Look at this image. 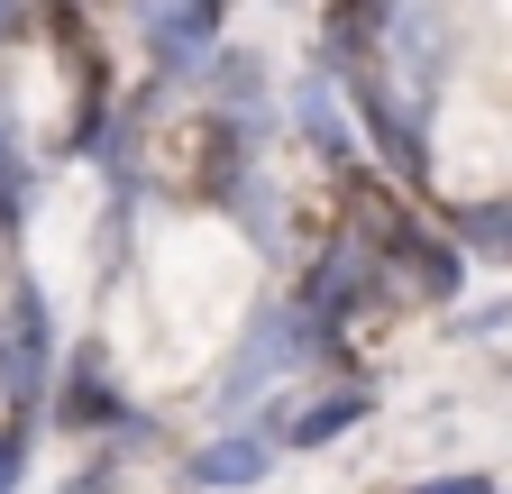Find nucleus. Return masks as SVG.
I'll return each mask as SVG.
<instances>
[{"mask_svg": "<svg viewBox=\"0 0 512 494\" xmlns=\"http://www.w3.org/2000/svg\"><path fill=\"white\" fill-rule=\"evenodd\" d=\"M320 339H330V330H320L311 312H302V302H284V312H266V321H256L247 339H238V357H229V376L211 385V412H247L256 394H266L275 376H293V366L320 348Z\"/></svg>", "mask_w": 512, "mask_h": 494, "instance_id": "1", "label": "nucleus"}, {"mask_svg": "<svg viewBox=\"0 0 512 494\" xmlns=\"http://www.w3.org/2000/svg\"><path fill=\"white\" fill-rule=\"evenodd\" d=\"M55 385V312L37 284H10V312H0V394L19 412Z\"/></svg>", "mask_w": 512, "mask_h": 494, "instance_id": "2", "label": "nucleus"}, {"mask_svg": "<svg viewBox=\"0 0 512 494\" xmlns=\"http://www.w3.org/2000/svg\"><path fill=\"white\" fill-rule=\"evenodd\" d=\"M275 458H284L275 430H220V440H202V449L183 458V485L192 494H247V485H266Z\"/></svg>", "mask_w": 512, "mask_h": 494, "instance_id": "3", "label": "nucleus"}, {"mask_svg": "<svg viewBox=\"0 0 512 494\" xmlns=\"http://www.w3.org/2000/svg\"><path fill=\"white\" fill-rule=\"evenodd\" d=\"M375 412V394L366 385H330V394H302V403H275V449H330L348 421H366Z\"/></svg>", "mask_w": 512, "mask_h": 494, "instance_id": "4", "label": "nucleus"}, {"mask_svg": "<svg viewBox=\"0 0 512 494\" xmlns=\"http://www.w3.org/2000/svg\"><path fill=\"white\" fill-rule=\"evenodd\" d=\"M211 37H220V0H165V10L147 19V46H156L165 74H183L192 55H220Z\"/></svg>", "mask_w": 512, "mask_h": 494, "instance_id": "5", "label": "nucleus"}, {"mask_svg": "<svg viewBox=\"0 0 512 494\" xmlns=\"http://www.w3.org/2000/svg\"><path fill=\"white\" fill-rule=\"evenodd\" d=\"M384 257L403 266V284H412L421 302H458V284H467V275H458V247H430L421 229H394V238H384Z\"/></svg>", "mask_w": 512, "mask_h": 494, "instance_id": "6", "label": "nucleus"}, {"mask_svg": "<svg viewBox=\"0 0 512 494\" xmlns=\"http://www.w3.org/2000/svg\"><path fill=\"white\" fill-rule=\"evenodd\" d=\"M55 412H64V430H110V421H128L119 394H110V376H101V357H74L55 376Z\"/></svg>", "mask_w": 512, "mask_h": 494, "instance_id": "7", "label": "nucleus"}, {"mask_svg": "<svg viewBox=\"0 0 512 494\" xmlns=\"http://www.w3.org/2000/svg\"><path fill=\"white\" fill-rule=\"evenodd\" d=\"M28 220V147L10 129V110H0V229H19Z\"/></svg>", "mask_w": 512, "mask_h": 494, "instance_id": "8", "label": "nucleus"}, {"mask_svg": "<svg viewBox=\"0 0 512 494\" xmlns=\"http://www.w3.org/2000/svg\"><path fill=\"white\" fill-rule=\"evenodd\" d=\"M293 119H302V138H311L320 156H348V129H339V101L320 92V83H302V92H293Z\"/></svg>", "mask_w": 512, "mask_h": 494, "instance_id": "9", "label": "nucleus"}, {"mask_svg": "<svg viewBox=\"0 0 512 494\" xmlns=\"http://www.w3.org/2000/svg\"><path fill=\"white\" fill-rule=\"evenodd\" d=\"M467 247H485L494 266H512V202H476L467 211Z\"/></svg>", "mask_w": 512, "mask_h": 494, "instance_id": "10", "label": "nucleus"}, {"mask_svg": "<svg viewBox=\"0 0 512 494\" xmlns=\"http://www.w3.org/2000/svg\"><path fill=\"white\" fill-rule=\"evenodd\" d=\"M28 476V421H0V494Z\"/></svg>", "mask_w": 512, "mask_h": 494, "instance_id": "11", "label": "nucleus"}, {"mask_svg": "<svg viewBox=\"0 0 512 494\" xmlns=\"http://www.w3.org/2000/svg\"><path fill=\"white\" fill-rule=\"evenodd\" d=\"M211 83H220V92H229V101L247 110V101H256V83H266V74H256L247 55H229V65H211Z\"/></svg>", "mask_w": 512, "mask_h": 494, "instance_id": "12", "label": "nucleus"}, {"mask_svg": "<svg viewBox=\"0 0 512 494\" xmlns=\"http://www.w3.org/2000/svg\"><path fill=\"white\" fill-rule=\"evenodd\" d=\"M412 494H494V476H476V467H458V476H421Z\"/></svg>", "mask_w": 512, "mask_h": 494, "instance_id": "13", "label": "nucleus"}, {"mask_svg": "<svg viewBox=\"0 0 512 494\" xmlns=\"http://www.w3.org/2000/svg\"><path fill=\"white\" fill-rule=\"evenodd\" d=\"M19 19H28V0H0V37H19Z\"/></svg>", "mask_w": 512, "mask_h": 494, "instance_id": "14", "label": "nucleus"}]
</instances>
